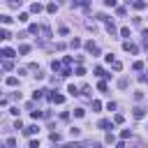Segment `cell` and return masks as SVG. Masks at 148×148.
I'll return each instance as SVG.
<instances>
[{"mask_svg": "<svg viewBox=\"0 0 148 148\" xmlns=\"http://www.w3.org/2000/svg\"><path fill=\"white\" fill-rule=\"evenodd\" d=\"M83 46H86V51H88V53H92V56H97V53H100V46L92 42V40H90V42H86Z\"/></svg>", "mask_w": 148, "mask_h": 148, "instance_id": "6da1fadb", "label": "cell"}, {"mask_svg": "<svg viewBox=\"0 0 148 148\" xmlns=\"http://www.w3.org/2000/svg\"><path fill=\"white\" fill-rule=\"evenodd\" d=\"M14 56H16L14 49H7V46H5V49H0V58H14Z\"/></svg>", "mask_w": 148, "mask_h": 148, "instance_id": "7a4b0ae2", "label": "cell"}, {"mask_svg": "<svg viewBox=\"0 0 148 148\" xmlns=\"http://www.w3.org/2000/svg\"><path fill=\"white\" fill-rule=\"evenodd\" d=\"M51 102L53 104H63L65 102V95H60V92H51Z\"/></svg>", "mask_w": 148, "mask_h": 148, "instance_id": "3957f363", "label": "cell"}, {"mask_svg": "<svg viewBox=\"0 0 148 148\" xmlns=\"http://www.w3.org/2000/svg\"><path fill=\"white\" fill-rule=\"evenodd\" d=\"M132 116H134V118H137V120H141V118H143V116H146V111H143V109H141V106H134V109H132Z\"/></svg>", "mask_w": 148, "mask_h": 148, "instance_id": "277c9868", "label": "cell"}, {"mask_svg": "<svg viewBox=\"0 0 148 148\" xmlns=\"http://www.w3.org/2000/svg\"><path fill=\"white\" fill-rule=\"evenodd\" d=\"M97 127H100V130H114V123L104 118V120H100V123H97Z\"/></svg>", "mask_w": 148, "mask_h": 148, "instance_id": "5b68a950", "label": "cell"}, {"mask_svg": "<svg viewBox=\"0 0 148 148\" xmlns=\"http://www.w3.org/2000/svg\"><path fill=\"white\" fill-rule=\"evenodd\" d=\"M37 132H40V127H37V125H30V127L23 130V134H26V137H32V134H37Z\"/></svg>", "mask_w": 148, "mask_h": 148, "instance_id": "8992f818", "label": "cell"}, {"mask_svg": "<svg viewBox=\"0 0 148 148\" xmlns=\"http://www.w3.org/2000/svg\"><path fill=\"white\" fill-rule=\"evenodd\" d=\"M123 49L125 51H130V53H137L139 49H137V44H132V42H123Z\"/></svg>", "mask_w": 148, "mask_h": 148, "instance_id": "52a82bcc", "label": "cell"}, {"mask_svg": "<svg viewBox=\"0 0 148 148\" xmlns=\"http://www.w3.org/2000/svg\"><path fill=\"white\" fill-rule=\"evenodd\" d=\"M106 32H109L111 37H116V35H118V30H116V26H114V23H111V21H106Z\"/></svg>", "mask_w": 148, "mask_h": 148, "instance_id": "ba28073f", "label": "cell"}, {"mask_svg": "<svg viewBox=\"0 0 148 148\" xmlns=\"http://www.w3.org/2000/svg\"><path fill=\"white\" fill-rule=\"evenodd\" d=\"M40 35L44 37V40H49V37H51V28H49V26H42V28H40Z\"/></svg>", "mask_w": 148, "mask_h": 148, "instance_id": "9c48e42d", "label": "cell"}, {"mask_svg": "<svg viewBox=\"0 0 148 148\" xmlns=\"http://www.w3.org/2000/svg\"><path fill=\"white\" fill-rule=\"evenodd\" d=\"M42 9H44V7H42L40 3H32V5H30V12H32V14H40Z\"/></svg>", "mask_w": 148, "mask_h": 148, "instance_id": "30bf717a", "label": "cell"}, {"mask_svg": "<svg viewBox=\"0 0 148 148\" xmlns=\"http://www.w3.org/2000/svg\"><path fill=\"white\" fill-rule=\"evenodd\" d=\"M132 7L141 12V9H146V3H143V0H134V3H132Z\"/></svg>", "mask_w": 148, "mask_h": 148, "instance_id": "8fae6325", "label": "cell"}, {"mask_svg": "<svg viewBox=\"0 0 148 148\" xmlns=\"http://www.w3.org/2000/svg\"><path fill=\"white\" fill-rule=\"evenodd\" d=\"M12 21H14L12 16H7V14H0V23H5V26H7V23H12Z\"/></svg>", "mask_w": 148, "mask_h": 148, "instance_id": "7c38bea8", "label": "cell"}, {"mask_svg": "<svg viewBox=\"0 0 148 148\" xmlns=\"http://www.w3.org/2000/svg\"><path fill=\"white\" fill-rule=\"evenodd\" d=\"M67 92H69V95L74 97V95H81V92H79V88L77 86H67Z\"/></svg>", "mask_w": 148, "mask_h": 148, "instance_id": "4fadbf2b", "label": "cell"}, {"mask_svg": "<svg viewBox=\"0 0 148 148\" xmlns=\"http://www.w3.org/2000/svg\"><path fill=\"white\" fill-rule=\"evenodd\" d=\"M40 28H42V26H37V23H32V26H30L28 30H30V35H40Z\"/></svg>", "mask_w": 148, "mask_h": 148, "instance_id": "5bb4252c", "label": "cell"}, {"mask_svg": "<svg viewBox=\"0 0 148 148\" xmlns=\"http://www.w3.org/2000/svg\"><path fill=\"white\" fill-rule=\"evenodd\" d=\"M5 40H9V32L5 28H0V42H5Z\"/></svg>", "mask_w": 148, "mask_h": 148, "instance_id": "9a60e30c", "label": "cell"}, {"mask_svg": "<svg viewBox=\"0 0 148 148\" xmlns=\"http://www.w3.org/2000/svg\"><path fill=\"white\" fill-rule=\"evenodd\" d=\"M111 67H114V69H116V72H120V69H123V63H120V60H116V58H114V63H111Z\"/></svg>", "mask_w": 148, "mask_h": 148, "instance_id": "2e32d148", "label": "cell"}, {"mask_svg": "<svg viewBox=\"0 0 148 148\" xmlns=\"http://www.w3.org/2000/svg\"><path fill=\"white\" fill-rule=\"evenodd\" d=\"M51 69H53V72H60V69H63V65H60L58 60H53V63H51Z\"/></svg>", "mask_w": 148, "mask_h": 148, "instance_id": "e0dca14e", "label": "cell"}, {"mask_svg": "<svg viewBox=\"0 0 148 148\" xmlns=\"http://www.w3.org/2000/svg\"><path fill=\"white\" fill-rule=\"evenodd\" d=\"M69 74H72V69H69V65H65V67L60 69V77H69Z\"/></svg>", "mask_w": 148, "mask_h": 148, "instance_id": "ac0fdd59", "label": "cell"}, {"mask_svg": "<svg viewBox=\"0 0 148 148\" xmlns=\"http://www.w3.org/2000/svg\"><path fill=\"white\" fill-rule=\"evenodd\" d=\"M28 51H30V46H28V44H21V46H18V53H21V56H26Z\"/></svg>", "mask_w": 148, "mask_h": 148, "instance_id": "d6986e66", "label": "cell"}, {"mask_svg": "<svg viewBox=\"0 0 148 148\" xmlns=\"http://www.w3.org/2000/svg\"><path fill=\"white\" fill-rule=\"evenodd\" d=\"M16 83H18V79H16V77H7V86H12V88H14Z\"/></svg>", "mask_w": 148, "mask_h": 148, "instance_id": "ffe728a7", "label": "cell"}, {"mask_svg": "<svg viewBox=\"0 0 148 148\" xmlns=\"http://www.w3.org/2000/svg\"><path fill=\"white\" fill-rule=\"evenodd\" d=\"M123 120H125V116H123V114H116V116H114V123H116V125H120Z\"/></svg>", "mask_w": 148, "mask_h": 148, "instance_id": "44dd1931", "label": "cell"}, {"mask_svg": "<svg viewBox=\"0 0 148 148\" xmlns=\"http://www.w3.org/2000/svg\"><path fill=\"white\" fill-rule=\"evenodd\" d=\"M69 134H72V139H74V137H79V134H81V130H79V127H72V130H69Z\"/></svg>", "mask_w": 148, "mask_h": 148, "instance_id": "7402d4cb", "label": "cell"}, {"mask_svg": "<svg viewBox=\"0 0 148 148\" xmlns=\"http://www.w3.org/2000/svg\"><path fill=\"white\" fill-rule=\"evenodd\" d=\"M74 116H77V118H83L86 111H83V109H74Z\"/></svg>", "mask_w": 148, "mask_h": 148, "instance_id": "603a6c76", "label": "cell"}, {"mask_svg": "<svg viewBox=\"0 0 148 148\" xmlns=\"http://www.w3.org/2000/svg\"><path fill=\"white\" fill-rule=\"evenodd\" d=\"M132 69H137V72H141V69H143V63H141V60H137V63L132 65Z\"/></svg>", "mask_w": 148, "mask_h": 148, "instance_id": "cb8c5ba5", "label": "cell"}, {"mask_svg": "<svg viewBox=\"0 0 148 148\" xmlns=\"http://www.w3.org/2000/svg\"><path fill=\"white\" fill-rule=\"evenodd\" d=\"M97 88H100L102 92H106V90H109V86H106V81H100V83H97Z\"/></svg>", "mask_w": 148, "mask_h": 148, "instance_id": "d4e9b609", "label": "cell"}, {"mask_svg": "<svg viewBox=\"0 0 148 148\" xmlns=\"http://www.w3.org/2000/svg\"><path fill=\"white\" fill-rule=\"evenodd\" d=\"M69 44H72V49H79V46H81V40H77V37H74Z\"/></svg>", "mask_w": 148, "mask_h": 148, "instance_id": "484cf974", "label": "cell"}, {"mask_svg": "<svg viewBox=\"0 0 148 148\" xmlns=\"http://www.w3.org/2000/svg\"><path fill=\"white\" fill-rule=\"evenodd\" d=\"M49 139H51V141H53V143H58V141H60V134H58V132H53V134H51V137H49Z\"/></svg>", "mask_w": 148, "mask_h": 148, "instance_id": "4316f807", "label": "cell"}, {"mask_svg": "<svg viewBox=\"0 0 148 148\" xmlns=\"http://www.w3.org/2000/svg\"><path fill=\"white\" fill-rule=\"evenodd\" d=\"M44 92H46V90H35V95H32V97H35V100H40V97H44Z\"/></svg>", "mask_w": 148, "mask_h": 148, "instance_id": "83f0119b", "label": "cell"}, {"mask_svg": "<svg viewBox=\"0 0 148 148\" xmlns=\"http://www.w3.org/2000/svg\"><path fill=\"white\" fill-rule=\"evenodd\" d=\"M46 12H49V14H56V3H51V5H46Z\"/></svg>", "mask_w": 148, "mask_h": 148, "instance_id": "f1b7e54d", "label": "cell"}, {"mask_svg": "<svg viewBox=\"0 0 148 148\" xmlns=\"http://www.w3.org/2000/svg\"><path fill=\"white\" fill-rule=\"evenodd\" d=\"M18 21L26 23V21H28V14H26V12H21V14H18Z\"/></svg>", "mask_w": 148, "mask_h": 148, "instance_id": "f546056e", "label": "cell"}, {"mask_svg": "<svg viewBox=\"0 0 148 148\" xmlns=\"http://www.w3.org/2000/svg\"><path fill=\"white\" fill-rule=\"evenodd\" d=\"M120 37H130V28H120Z\"/></svg>", "mask_w": 148, "mask_h": 148, "instance_id": "4dcf8cb0", "label": "cell"}, {"mask_svg": "<svg viewBox=\"0 0 148 148\" xmlns=\"http://www.w3.org/2000/svg\"><path fill=\"white\" fill-rule=\"evenodd\" d=\"M95 74H97V77H106V74H104V69H102V67H95Z\"/></svg>", "mask_w": 148, "mask_h": 148, "instance_id": "1f68e13d", "label": "cell"}, {"mask_svg": "<svg viewBox=\"0 0 148 148\" xmlns=\"http://www.w3.org/2000/svg\"><path fill=\"white\" fill-rule=\"evenodd\" d=\"M104 5L106 7H116V0H104Z\"/></svg>", "mask_w": 148, "mask_h": 148, "instance_id": "d6a6232c", "label": "cell"}, {"mask_svg": "<svg viewBox=\"0 0 148 148\" xmlns=\"http://www.w3.org/2000/svg\"><path fill=\"white\" fill-rule=\"evenodd\" d=\"M118 88H127V79H120L118 81Z\"/></svg>", "mask_w": 148, "mask_h": 148, "instance_id": "836d02e7", "label": "cell"}, {"mask_svg": "<svg viewBox=\"0 0 148 148\" xmlns=\"http://www.w3.org/2000/svg\"><path fill=\"white\" fill-rule=\"evenodd\" d=\"M127 3H130V0H127Z\"/></svg>", "mask_w": 148, "mask_h": 148, "instance_id": "e575fe53", "label": "cell"}]
</instances>
